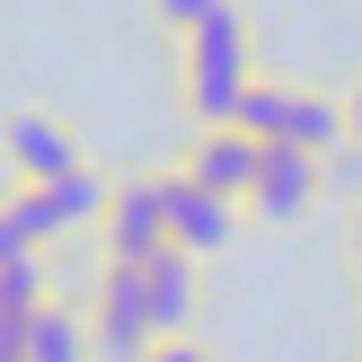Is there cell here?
<instances>
[{
    "mask_svg": "<svg viewBox=\"0 0 362 362\" xmlns=\"http://www.w3.org/2000/svg\"><path fill=\"white\" fill-rule=\"evenodd\" d=\"M345 133L362 141V71H354V80H345Z\"/></svg>",
    "mask_w": 362,
    "mask_h": 362,
    "instance_id": "2e32d148",
    "label": "cell"
},
{
    "mask_svg": "<svg viewBox=\"0 0 362 362\" xmlns=\"http://www.w3.org/2000/svg\"><path fill=\"white\" fill-rule=\"evenodd\" d=\"M45 300H62V292H53V265H45V257L0 265V318H35Z\"/></svg>",
    "mask_w": 362,
    "mask_h": 362,
    "instance_id": "7c38bea8",
    "label": "cell"
},
{
    "mask_svg": "<svg viewBox=\"0 0 362 362\" xmlns=\"http://www.w3.org/2000/svg\"><path fill=\"white\" fill-rule=\"evenodd\" d=\"M0 168H9V186H53V177L88 168V151H80V133H71L62 115L18 106V115L0 124Z\"/></svg>",
    "mask_w": 362,
    "mask_h": 362,
    "instance_id": "8992f818",
    "label": "cell"
},
{
    "mask_svg": "<svg viewBox=\"0 0 362 362\" xmlns=\"http://www.w3.org/2000/svg\"><path fill=\"white\" fill-rule=\"evenodd\" d=\"M0 362H35L27 354V318H0Z\"/></svg>",
    "mask_w": 362,
    "mask_h": 362,
    "instance_id": "9a60e30c",
    "label": "cell"
},
{
    "mask_svg": "<svg viewBox=\"0 0 362 362\" xmlns=\"http://www.w3.org/2000/svg\"><path fill=\"white\" fill-rule=\"evenodd\" d=\"M257 221V212L247 204H230V194H212V186H194L186 168H168V239L186 247V257H230V247H239V230Z\"/></svg>",
    "mask_w": 362,
    "mask_h": 362,
    "instance_id": "52a82bcc",
    "label": "cell"
},
{
    "mask_svg": "<svg viewBox=\"0 0 362 362\" xmlns=\"http://www.w3.org/2000/svg\"><path fill=\"white\" fill-rule=\"evenodd\" d=\"M159 247H177L168 239V159L124 168L115 194H106V221H98V257H115V265H151Z\"/></svg>",
    "mask_w": 362,
    "mask_h": 362,
    "instance_id": "277c9868",
    "label": "cell"
},
{
    "mask_svg": "<svg viewBox=\"0 0 362 362\" xmlns=\"http://www.w3.org/2000/svg\"><path fill=\"white\" fill-rule=\"evenodd\" d=\"M345 265H354V283H362V204H354V230H345Z\"/></svg>",
    "mask_w": 362,
    "mask_h": 362,
    "instance_id": "e0dca14e",
    "label": "cell"
},
{
    "mask_svg": "<svg viewBox=\"0 0 362 362\" xmlns=\"http://www.w3.org/2000/svg\"><path fill=\"white\" fill-rule=\"evenodd\" d=\"M80 310H88V336H98V362H141V354L159 345V318H151V274H141V265L98 257V274H88Z\"/></svg>",
    "mask_w": 362,
    "mask_h": 362,
    "instance_id": "3957f363",
    "label": "cell"
},
{
    "mask_svg": "<svg viewBox=\"0 0 362 362\" xmlns=\"http://www.w3.org/2000/svg\"><path fill=\"white\" fill-rule=\"evenodd\" d=\"M27 354H35V362H98L88 310H80V300H45V310L27 318Z\"/></svg>",
    "mask_w": 362,
    "mask_h": 362,
    "instance_id": "8fae6325",
    "label": "cell"
},
{
    "mask_svg": "<svg viewBox=\"0 0 362 362\" xmlns=\"http://www.w3.org/2000/svg\"><path fill=\"white\" fill-rule=\"evenodd\" d=\"M318 194H327V159L318 151H265V168H257V194H247V212H257L265 230H292V221H310L318 212Z\"/></svg>",
    "mask_w": 362,
    "mask_h": 362,
    "instance_id": "ba28073f",
    "label": "cell"
},
{
    "mask_svg": "<svg viewBox=\"0 0 362 362\" xmlns=\"http://www.w3.org/2000/svg\"><path fill=\"white\" fill-rule=\"evenodd\" d=\"M106 194H115V177H98V168H71V177H53V186H35L53 247H62V239H98V221H106Z\"/></svg>",
    "mask_w": 362,
    "mask_h": 362,
    "instance_id": "30bf717a",
    "label": "cell"
},
{
    "mask_svg": "<svg viewBox=\"0 0 362 362\" xmlns=\"http://www.w3.org/2000/svg\"><path fill=\"white\" fill-rule=\"evenodd\" d=\"M141 274H151V318H159V345L204 327V257H186V247H159Z\"/></svg>",
    "mask_w": 362,
    "mask_h": 362,
    "instance_id": "9c48e42d",
    "label": "cell"
},
{
    "mask_svg": "<svg viewBox=\"0 0 362 362\" xmlns=\"http://www.w3.org/2000/svg\"><path fill=\"white\" fill-rule=\"evenodd\" d=\"M239 124L265 141V151H318L327 159L336 141H345V98H318V88H300V80H274L265 71L257 88H247V106H239Z\"/></svg>",
    "mask_w": 362,
    "mask_h": 362,
    "instance_id": "7a4b0ae2",
    "label": "cell"
},
{
    "mask_svg": "<svg viewBox=\"0 0 362 362\" xmlns=\"http://www.w3.org/2000/svg\"><path fill=\"white\" fill-rule=\"evenodd\" d=\"M141 362H212V345H204V336H168V345H151Z\"/></svg>",
    "mask_w": 362,
    "mask_h": 362,
    "instance_id": "5bb4252c",
    "label": "cell"
},
{
    "mask_svg": "<svg viewBox=\"0 0 362 362\" xmlns=\"http://www.w3.org/2000/svg\"><path fill=\"white\" fill-rule=\"evenodd\" d=\"M168 168H186L194 186L230 194V204H247V194H257V168H265V141L247 133V124H186V141H177Z\"/></svg>",
    "mask_w": 362,
    "mask_h": 362,
    "instance_id": "5b68a950",
    "label": "cell"
},
{
    "mask_svg": "<svg viewBox=\"0 0 362 362\" xmlns=\"http://www.w3.org/2000/svg\"><path fill=\"white\" fill-rule=\"evenodd\" d=\"M257 80L265 71H257V18L247 9H221L204 35H186L177 45V71H168L186 124H239V106H247Z\"/></svg>",
    "mask_w": 362,
    "mask_h": 362,
    "instance_id": "6da1fadb",
    "label": "cell"
},
{
    "mask_svg": "<svg viewBox=\"0 0 362 362\" xmlns=\"http://www.w3.org/2000/svg\"><path fill=\"white\" fill-rule=\"evenodd\" d=\"M221 9H239V0H151V27L168 35V45H186V35H204Z\"/></svg>",
    "mask_w": 362,
    "mask_h": 362,
    "instance_id": "4fadbf2b",
    "label": "cell"
}]
</instances>
